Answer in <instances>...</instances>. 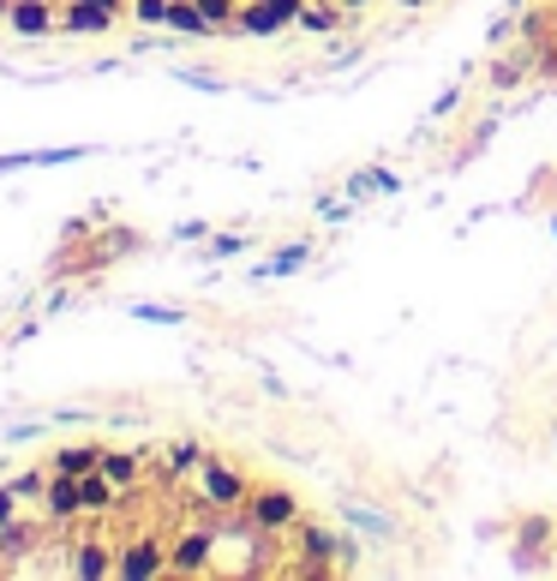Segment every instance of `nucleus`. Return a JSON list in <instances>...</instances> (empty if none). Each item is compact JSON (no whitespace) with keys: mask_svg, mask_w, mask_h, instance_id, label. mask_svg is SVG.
Listing matches in <instances>:
<instances>
[]
</instances>
